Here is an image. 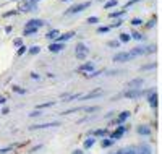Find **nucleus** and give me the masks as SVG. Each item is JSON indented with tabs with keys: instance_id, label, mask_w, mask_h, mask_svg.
<instances>
[{
	"instance_id": "2eb2a0df",
	"label": "nucleus",
	"mask_w": 162,
	"mask_h": 154,
	"mask_svg": "<svg viewBox=\"0 0 162 154\" xmlns=\"http://www.w3.org/2000/svg\"><path fill=\"white\" fill-rule=\"evenodd\" d=\"M97 96H102V91L101 89H96V91H91L89 94H84V96H80L81 101H86V99H94Z\"/></svg>"
},
{
	"instance_id": "a211bd4d",
	"label": "nucleus",
	"mask_w": 162,
	"mask_h": 154,
	"mask_svg": "<svg viewBox=\"0 0 162 154\" xmlns=\"http://www.w3.org/2000/svg\"><path fill=\"white\" fill-rule=\"evenodd\" d=\"M37 28H29V26H26L25 29H23V36L28 37V36H34V34H37Z\"/></svg>"
},
{
	"instance_id": "bb28decb",
	"label": "nucleus",
	"mask_w": 162,
	"mask_h": 154,
	"mask_svg": "<svg viewBox=\"0 0 162 154\" xmlns=\"http://www.w3.org/2000/svg\"><path fill=\"white\" fill-rule=\"evenodd\" d=\"M28 52V47L25 46V44H23L21 47H18V49H16V55L18 57H21V55H25V54Z\"/></svg>"
},
{
	"instance_id": "5701e85b",
	"label": "nucleus",
	"mask_w": 162,
	"mask_h": 154,
	"mask_svg": "<svg viewBox=\"0 0 162 154\" xmlns=\"http://www.w3.org/2000/svg\"><path fill=\"white\" fill-rule=\"evenodd\" d=\"M117 5H118V0H105L104 8L109 10V8H113V7H117Z\"/></svg>"
},
{
	"instance_id": "2f4dec72",
	"label": "nucleus",
	"mask_w": 162,
	"mask_h": 154,
	"mask_svg": "<svg viewBox=\"0 0 162 154\" xmlns=\"http://www.w3.org/2000/svg\"><path fill=\"white\" fill-rule=\"evenodd\" d=\"M110 29H112L110 26H99V28H97V34H105V33H109Z\"/></svg>"
},
{
	"instance_id": "393cba45",
	"label": "nucleus",
	"mask_w": 162,
	"mask_h": 154,
	"mask_svg": "<svg viewBox=\"0 0 162 154\" xmlns=\"http://www.w3.org/2000/svg\"><path fill=\"white\" fill-rule=\"evenodd\" d=\"M130 37H133V39H136V41H141L143 39V34L141 33H138V31H135V29H131V34H130Z\"/></svg>"
},
{
	"instance_id": "ea45409f",
	"label": "nucleus",
	"mask_w": 162,
	"mask_h": 154,
	"mask_svg": "<svg viewBox=\"0 0 162 154\" xmlns=\"http://www.w3.org/2000/svg\"><path fill=\"white\" fill-rule=\"evenodd\" d=\"M122 153H123V154H138L135 148H128V149H123Z\"/></svg>"
},
{
	"instance_id": "37998d69",
	"label": "nucleus",
	"mask_w": 162,
	"mask_h": 154,
	"mask_svg": "<svg viewBox=\"0 0 162 154\" xmlns=\"http://www.w3.org/2000/svg\"><path fill=\"white\" fill-rule=\"evenodd\" d=\"M136 2H139V0H128V2H126V5H125V7H131L133 3H136Z\"/></svg>"
},
{
	"instance_id": "58836bf2",
	"label": "nucleus",
	"mask_w": 162,
	"mask_h": 154,
	"mask_svg": "<svg viewBox=\"0 0 162 154\" xmlns=\"http://www.w3.org/2000/svg\"><path fill=\"white\" fill-rule=\"evenodd\" d=\"M122 25H123V20H122V18H118V20H117V21L112 25V26H110V28H120Z\"/></svg>"
},
{
	"instance_id": "9d476101",
	"label": "nucleus",
	"mask_w": 162,
	"mask_h": 154,
	"mask_svg": "<svg viewBox=\"0 0 162 154\" xmlns=\"http://www.w3.org/2000/svg\"><path fill=\"white\" fill-rule=\"evenodd\" d=\"M141 94H143L141 89H126L123 92V96H125V97H130V99H138Z\"/></svg>"
},
{
	"instance_id": "39448f33",
	"label": "nucleus",
	"mask_w": 162,
	"mask_h": 154,
	"mask_svg": "<svg viewBox=\"0 0 162 154\" xmlns=\"http://www.w3.org/2000/svg\"><path fill=\"white\" fill-rule=\"evenodd\" d=\"M94 70H96L94 62H84V63H81L80 67H78V71H80V73H84V75L91 73V71H94Z\"/></svg>"
},
{
	"instance_id": "b1692460",
	"label": "nucleus",
	"mask_w": 162,
	"mask_h": 154,
	"mask_svg": "<svg viewBox=\"0 0 162 154\" xmlns=\"http://www.w3.org/2000/svg\"><path fill=\"white\" fill-rule=\"evenodd\" d=\"M28 52H29V55H37V54L41 52V47L39 46H33L28 49Z\"/></svg>"
},
{
	"instance_id": "a19ab883",
	"label": "nucleus",
	"mask_w": 162,
	"mask_h": 154,
	"mask_svg": "<svg viewBox=\"0 0 162 154\" xmlns=\"http://www.w3.org/2000/svg\"><path fill=\"white\" fill-rule=\"evenodd\" d=\"M13 149V146H7V148H2L0 149V154H7V153H10Z\"/></svg>"
},
{
	"instance_id": "a18cd8bd",
	"label": "nucleus",
	"mask_w": 162,
	"mask_h": 154,
	"mask_svg": "<svg viewBox=\"0 0 162 154\" xmlns=\"http://www.w3.org/2000/svg\"><path fill=\"white\" fill-rule=\"evenodd\" d=\"M31 78H33V80H39V75H37V73H34V71H33V73H31Z\"/></svg>"
},
{
	"instance_id": "8fccbe9b",
	"label": "nucleus",
	"mask_w": 162,
	"mask_h": 154,
	"mask_svg": "<svg viewBox=\"0 0 162 154\" xmlns=\"http://www.w3.org/2000/svg\"><path fill=\"white\" fill-rule=\"evenodd\" d=\"M31 2H34V3H37V2H41V0H31Z\"/></svg>"
},
{
	"instance_id": "4468645a",
	"label": "nucleus",
	"mask_w": 162,
	"mask_h": 154,
	"mask_svg": "<svg viewBox=\"0 0 162 154\" xmlns=\"http://www.w3.org/2000/svg\"><path fill=\"white\" fill-rule=\"evenodd\" d=\"M130 115H131V114H130L128 110H123V112H120V114H118V117L115 118V123H118V125H123V122H125L126 118L130 117Z\"/></svg>"
},
{
	"instance_id": "cd10ccee",
	"label": "nucleus",
	"mask_w": 162,
	"mask_h": 154,
	"mask_svg": "<svg viewBox=\"0 0 162 154\" xmlns=\"http://www.w3.org/2000/svg\"><path fill=\"white\" fill-rule=\"evenodd\" d=\"M101 145H102V148H110V146L113 145V139H110V138H104Z\"/></svg>"
},
{
	"instance_id": "f704fd0d",
	"label": "nucleus",
	"mask_w": 162,
	"mask_h": 154,
	"mask_svg": "<svg viewBox=\"0 0 162 154\" xmlns=\"http://www.w3.org/2000/svg\"><path fill=\"white\" fill-rule=\"evenodd\" d=\"M107 46H109V47H113V49H117V47H120V42H118V39H117V41H109Z\"/></svg>"
},
{
	"instance_id": "473e14b6",
	"label": "nucleus",
	"mask_w": 162,
	"mask_h": 154,
	"mask_svg": "<svg viewBox=\"0 0 162 154\" xmlns=\"http://www.w3.org/2000/svg\"><path fill=\"white\" fill-rule=\"evenodd\" d=\"M13 92H18V94H26V89L25 88H21V86H13Z\"/></svg>"
},
{
	"instance_id": "412c9836",
	"label": "nucleus",
	"mask_w": 162,
	"mask_h": 154,
	"mask_svg": "<svg viewBox=\"0 0 162 154\" xmlns=\"http://www.w3.org/2000/svg\"><path fill=\"white\" fill-rule=\"evenodd\" d=\"M131 41V37H130V34H126V33H120V36H118V42H123V44H126V42H130Z\"/></svg>"
},
{
	"instance_id": "7ed1b4c3",
	"label": "nucleus",
	"mask_w": 162,
	"mask_h": 154,
	"mask_svg": "<svg viewBox=\"0 0 162 154\" xmlns=\"http://www.w3.org/2000/svg\"><path fill=\"white\" fill-rule=\"evenodd\" d=\"M88 54H89L88 47H86L83 42H78L76 47H75V57H76L78 60H84L86 57H88Z\"/></svg>"
},
{
	"instance_id": "603ef678",
	"label": "nucleus",
	"mask_w": 162,
	"mask_h": 154,
	"mask_svg": "<svg viewBox=\"0 0 162 154\" xmlns=\"http://www.w3.org/2000/svg\"><path fill=\"white\" fill-rule=\"evenodd\" d=\"M13 2H16V0H13Z\"/></svg>"
},
{
	"instance_id": "f257e3e1",
	"label": "nucleus",
	"mask_w": 162,
	"mask_h": 154,
	"mask_svg": "<svg viewBox=\"0 0 162 154\" xmlns=\"http://www.w3.org/2000/svg\"><path fill=\"white\" fill-rule=\"evenodd\" d=\"M18 12L20 13H33V12H37V3L31 2V0H25V2L20 3Z\"/></svg>"
},
{
	"instance_id": "c9c22d12",
	"label": "nucleus",
	"mask_w": 162,
	"mask_h": 154,
	"mask_svg": "<svg viewBox=\"0 0 162 154\" xmlns=\"http://www.w3.org/2000/svg\"><path fill=\"white\" fill-rule=\"evenodd\" d=\"M13 46H15L16 49H18V47H21L23 46V39H21V37H16V39L13 41Z\"/></svg>"
},
{
	"instance_id": "1a4fd4ad",
	"label": "nucleus",
	"mask_w": 162,
	"mask_h": 154,
	"mask_svg": "<svg viewBox=\"0 0 162 154\" xmlns=\"http://www.w3.org/2000/svg\"><path fill=\"white\" fill-rule=\"evenodd\" d=\"M44 25H46V21H44V20H39V18H33L26 23V26H29V28H37V29L42 28Z\"/></svg>"
},
{
	"instance_id": "ddd939ff",
	"label": "nucleus",
	"mask_w": 162,
	"mask_h": 154,
	"mask_svg": "<svg viewBox=\"0 0 162 154\" xmlns=\"http://www.w3.org/2000/svg\"><path fill=\"white\" fill-rule=\"evenodd\" d=\"M109 130L107 128H101V130H96V131H91V136L94 138H104V136H109Z\"/></svg>"
},
{
	"instance_id": "f8f14e48",
	"label": "nucleus",
	"mask_w": 162,
	"mask_h": 154,
	"mask_svg": "<svg viewBox=\"0 0 162 154\" xmlns=\"http://www.w3.org/2000/svg\"><path fill=\"white\" fill-rule=\"evenodd\" d=\"M58 122H49V123H41V125H33L29 126V130H39V128H50V126H58Z\"/></svg>"
},
{
	"instance_id": "c85d7f7f",
	"label": "nucleus",
	"mask_w": 162,
	"mask_h": 154,
	"mask_svg": "<svg viewBox=\"0 0 162 154\" xmlns=\"http://www.w3.org/2000/svg\"><path fill=\"white\" fill-rule=\"evenodd\" d=\"M18 10H10V12H5L2 15V18H10V16H15V15H18Z\"/></svg>"
},
{
	"instance_id": "20e7f679",
	"label": "nucleus",
	"mask_w": 162,
	"mask_h": 154,
	"mask_svg": "<svg viewBox=\"0 0 162 154\" xmlns=\"http://www.w3.org/2000/svg\"><path fill=\"white\" fill-rule=\"evenodd\" d=\"M125 131H126V126H125V125H118L112 133H109V136H110V139H113V141H115V139H120V138H122V136L125 135Z\"/></svg>"
},
{
	"instance_id": "49530a36",
	"label": "nucleus",
	"mask_w": 162,
	"mask_h": 154,
	"mask_svg": "<svg viewBox=\"0 0 162 154\" xmlns=\"http://www.w3.org/2000/svg\"><path fill=\"white\" fill-rule=\"evenodd\" d=\"M8 112H10V110H8V107H3V109H2V114H3V115H7Z\"/></svg>"
},
{
	"instance_id": "aec40b11",
	"label": "nucleus",
	"mask_w": 162,
	"mask_h": 154,
	"mask_svg": "<svg viewBox=\"0 0 162 154\" xmlns=\"http://www.w3.org/2000/svg\"><path fill=\"white\" fill-rule=\"evenodd\" d=\"M94 143H96V138L94 136H89V138H86V141H84V149H89V148H92L94 146Z\"/></svg>"
},
{
	"instance_id": "e433bc0d",
	"label": "nucleus",
	"mask_w": 162,
	"mask_h": 154,
	"mask_svg": "<svg viewBox=\"0 0 162 154\" xmlns=\"http://www.w3.org/2000/svg\"><path fill=\"white\" fill-rule=\"evenodd\" d=\"M143 25V20L141 18H133L131 20V26H141Z\"/></svg>"
},
{
	"instance_id": "a878e982",
	"label": "nucleus",
	"mask_w": 162,
	"mask_h": 154,
	"mask_svg": "<svg viewBox=\"0 0 162 154\" xmlns=\"http://www.w3.org/2000/svg\"><path fill=\"white\" fill-rule=\"evenodd\" d=\"M54 104H55L54 101H49V102H44V104H39L36 109H37V110H42V109H46V107H52Z\"/></svg>"
},
{
	"instance_id": "c03bdc74",
	"label": "nucleus",
	"mask_w": 162,
	"mask_h": 154,
	"mask_svg": "<svg viewBox=\"0 0 162 154\" xmlns=\"http://www.w3.org/2000/svg\"><path fill=\"white\" fill-rule=\"evenodd\" d=\"M5 101H7V97H5V96H0V105H3V104H5Z\"/></svg>"
},
{
	"instance_id": "3c124183",
	"label": "nucleus",
	"mask_w": 162,
	"mask_h": 154,
	"mask_svg": "<svg viewBox=\"0 0 162 154\" xmlns=\"http://www.w3.org/2000/svg\"><path fill=\"white\" fill-rule=\"evenodd\" d=\"M62 2H68V0H62Z\"/></svg>"
},
{
	"instance_id": "dca6fc26",
	"label": "nucleus",
	"mask_w": 162,
	"mask_h": 154,
	"mask_svg": "<svg viewBox=\"0 0 162 154\" xmlns=\"http://www.w3.org/2000/svg\"><path fill=\"white\" fill-rule=\"evenodd\" d=\"M141 84H143V80H139V78H138V80H131L128 84H126V86H128L130 89H141Z\"/></svg>"
},
{
	"instance_id": "f03ea898",
	"label": "nucleus",
	"mask_w": 162,
	"mask_h": 154,
	"mask_svg": "<svg viewBox=\"0 0 162 154\" xmlns=\"http://www.w3.org/2000/svg\"><path fill=\"white\" fill-rule=\"evenodd\" d=\"M91 7V2H83V3H75L71 5L70 8L65 12V15H75V13H80V12H84L86 8Z\"/></svg>"
},
{
	"instance_id": "c756f323",
	"label": "nucleus",
	"mask_w": 162,
	"mask_h": 154,
	"mask_svg": "<svg viewBox=\"0 0 162 154\" xmlns=\"http://www.w3.org/2000/svg\"><path fill=\"white\" fill-rule=\"evenodd\" d=\"M101 73H104V70H94V71H91V73L84 75V76L86 78H94V76H99Z\"/></svg>"
},
{
	"instance_id": "6e6552de",
	"label": "nucleus",
	"mask_w": 162,
	"mask_h": 154,
	"mask_svg": "<svg viewBox=\"0 0 162 154\" xmlns=\"http://www.w3.org/2000/svg\"><path fill=\"white\" fill-rule=\"evenodd\" d=\"M75 34H76V33H75V31H68V33H65V34H60V36H58V37H55V41H54V42H67V41H70L71 39V37H73L75 36Z\"/></svg>"
},
{
	"instance_id": "7c9ffc66",
	"label": "nucleus",
	"mask_w": 162,
	"mask_h": 154,
	"mask_svg": "<svg viewBox=\"0 0 162 154\" xmlns=\"http://www.w3.org/2000/svg\"><path fill=\"white\" fill-rule=\"evenodd\" d=\"M154 26H156V16H153V18H151L149 21H147L146 25H144V28L151 29V28H154Z\"/></svg>"
},
{
	"instance_id": "09e8293b",
	"label": "nucleus",
	"mask_w": 162,
	"mask_h": 154,
	"mask_svg": "<svg viewBox=\"0 0 162 154\" xmlns=\"http://www.w3.org/2000/svg\"><path fill=\"white\" fill-rule=\"evenodd\" d=\"M12 29H13L12 26H7V28H5V33H12Z\"/></svg>"
},
{
	"instance_id": "79ce46f5",
	"label": "nucleus",
	"mask_w": 162,
	"mask_h": 154,
	"mask_svg": "<svg viewBox=\"0 0 162 154\" xmlns=\"http://www.w3.org/2000/svg\"><path fill=\"white\" fill-rule=\"evenodd\" d=\"M39 115H42V112L37 110V109H36L34 112H29V117H39Z\"/></svg>"
},
{
	"instance_id": "f3484780",
	"label": "nucleus",
	"mask_w": 162,
	"mask_h": 154,
	"mask_svg": "<svg viewBox=\"0 0 162 154\" xmlns=\"http://www.w3.org/2000/svg\"><path fill=\"white\" fill-rule=\"evenodd\" d=\"M125 10H117V12H110L109 13V18H113V20H118V18H123L125 16Z\"/></svg>"
},
{
	"instance_id": "4c0bfd02",
	"label": "nucleus",
	"mask_w": 162,
	"mask_h": 154,
	"mask_svg": "<svg viewBox=\"0 0 162 154\" xmlns=\"http://www.w3.org/2000/svg\"><path fill=\"white\" fill-rule=\"evenodd\" d=\"M153 68H156V62H151L149 65H144V67H141V70H153Z\"/></svg>"
},
{
	"instance_id": "6ab92c4d",
	"label": "nucleus",
	"mask_w": 162,
	"mask_h": 154,
	"mask_svg": "<svg viewBox=\"0 0 162 154\" xmlns=\"http://www.w3.org/2000/svg\"><path fill=\"white\" fill-rule=\"evenodd\" d=\"M58 36H60V31H58V29H50L49 33L46 34V37H47V39H50V41H55V37H58Z\"/></svg>"
},
{
	"instance_id": "de8ad7c7",
	"label": "nucleus",
	"mask_w": 162,
	"mask_h": 154,
	"mask_svg": "<svg viewBox=\"0 0 162 154\" xmlns=\"http://www.w3.org/2000/svg\"><path fill=\"white\" fill-rule=\"evenodd\" d=\"M73 154H84V153H83V149H75Z\"/></svg>"
},
{
	"instance_id": "9b49d317",
	"label": "nucleus",
	"mask_w": 162,
	"mask_h": 154,
	"mask_svg": "<svg viewBox=\"0 0 162 154\" xmlns=\"http://www.w3.org/2000/svg\"><path fill=\"white\" fill-rule=\"evenodd\" d=\"M63 49H65V44L63 42H52L49 46V50L52 54H58V52H62Z\"/></svg>"
},
{
	"instance_id": "4be33fe9",
	"label": "nucleus",
	"mask_w": 162,
	"mask_h": 154,
	"mask_svg": "<svg viewBox=\"0 0 162 154\" xmlns=\"http://www.w3.org/2000/svg\"><path fill=\"white\" fill-rule=\"evenodd\" d=\"M138 133H139V135H149L151 128L147 125H141V126H138Z\"/></svg>"
},
{
	"instance_id": "0eeeda50",
	"label": "nucleus",
	"mask_w": 162,
	"mask_h": 154,
	"mask_svg": "<svg viewBox=\"0 0 162 154\" xmlns=\"http://www.w3.org/2000/svg\"><path fill=\"white\" fill-rule=\"evenodd\" d=\"M144 94L147 96V102H149V105L153 109H156L157 107V92H156V89H151L149 92H144Z\"/></svg>"
},
{
	"instance_id": "72a5a7b5",
	"label": "nucleus",
	"mask_w": 162,
	"mask_h": 154,
	"mask_svg": "<svg viewBox=\"0 0 162 154\" xmlns=\"http://www.w3.org/2000/svg\"><path fill=\"white\" fill-rule=\"evenodd\" d=\"M86 21H88L89 25H97V23H99V18H97V16H89Z\"/></svg>"
},
{
	"instance_id": "423d86ee",
	"label": "nucleus",
	"mask_w": 162,
	"mask_h": 154,
	"mask_svg": "<svg viewBox=\"0 0 162 154\" xmlns=\"http://www.w3.org/2000/svg\"><path fill=\"white\" fill-rule=\"evenodd\" d=\"M135 57H133V54L130 52H118L113 55V62H128V60H133Z\"/></svg>"
}]
</instances>
